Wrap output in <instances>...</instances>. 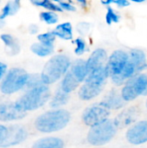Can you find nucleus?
Listing matches in <instances>:
<instances>
[{"instance_id": "9d476101", "label": "nucleus", "mask_w": 147, "mask_h": 148, "mask_svg": "<svg viewBox=\"0 0 147 148\" xmlns=\"http://www.w3.org/2000/svg\"><path fill=\"white\" fill-rule=\"evenodd\" d=\"M126 140L133 145H141L147 142V121L133 124L126 133Z\"/></svg>"}, {"instance_id": "f257e3e1", "label": "nucleus", "mask_w": 147, "mask_h": 148, "mask_svg": "<svg viewBox=\"0 0 147 148\" xmlns=\"http://www.w3.org/2000/svg\"><path fill=\"white\" fill-rule=\"evenodd\" d=\"M108 76L107 66L90 72L79 90V97L83 101H89L98 96L102 92Z\"/></svg>"}, {"instance_id": "f704fd0d", "label": "nucleus", "mask_w": 147, "mask_h": 148, "mask_svg": "<svg viewBox=\"0 0 147 148\" xmlns=\"http://www.w3.org/2000/svg\"><path fill=\"white\" fill-rule=\"evenodd\" d=\"M101 3L104 4V5H107V7L113 3V0H107V1H101Z\"/></svg>"}, {"instance_id": "39448f33", "label": "nucleus", "mask_w": 147, "mask_h": 148, "mask_svg": "<svg viewBox=\"0 0 147 148\" xmlns=\"http://www.w3.org/2000/svg\"><path fill=\"white\" fill-rule=\"evenodd\" d=\"M117 127L114 125V122L111 120H107L106 121L91 127L88 134V141L89 144L101 147L103 146L109 141L116 134Z\"/></svg>"}, {"instance_id": "72a5a7b5", "label": "nucleus", "mask_w": 147, "mask_h": 148, "mask_svg": "<svg viewBox=\"0 0 147 148\" xmlns=\"http://www.w3.org/2000/svg\"><path fill=\"white\" fill-rule=\"evenodd\" d=\"M77 3H78L81 7H86V6H87V4H88V3H87V1H86V0H78V1H77Z\"/></svg>"}, {"instance_id": "c85d7f7f", "label": "nucleus", "mask_w": 147, "mask_h": 148, "mask_svg": "<svg viewBox=\"0 0 147 148\" xmlns=\"http://www.w3.org/2000/svg\"><path fill=\"white\" fill-rule=\"evenodd\" d=\"M57 3L59 4V6L65 10L68 11H75V5L72 4V2H62V1H58Z\"/></svg>"}, {"instance_id": "4be33fe9", "label": "nucleus", "mask_w": 147, "mask_h": 148, "mask_svg": "<svg viewBox=\"0 0 147 148\" xmlns=\"http://www.w3.org/2000/svg\"><path fill=\"white\" fill-rule=\"evenodd\" d=\"M20 8V2L19 1H11L9 2L3 9L2 10V14H1V18L3 19L8 16L10 15H14L15 13H16V11L19 10Z\"/></svg>"}, {"instance_id": "0eeeda50", "label": "nucleus", "mask_w": 147, "mask_h": 148, "mask_svg": "<svg viewBox=\"0 0 147 148\" xmlns=\"http://www.w3.org/2000/svg\"><path fill=\"white\" fill-rule=\"evenodd\" d=\"M146 88L147 75L140 74L126 82L121 90V95L125 101H131L139 95H145Z\"/></svg>"}, {"instance_id": "393cba45", "label": "nucleus", "mask_w": 147, "mask_h": 148, "mask_svg": "<svg viewBox=\"0 0 147 148\" xmlns=\"http://www.w3.org/2000/svg\"><path fill=\"white\" fill-rule=\"evenodd\" d=\"M120 20V15L110 6L107 7V11L106 14V22L107 24H112L113 23H119Z\"/></svg>"}, {"instance_id": "c756f323", "label": "nucleus", "mask_w": 147, "mask_h": 148, "mask_svg": "<svg viewBox=\"0 0 147 148\" xmlns=\"http://www.w3.org/2000/svg\"><path fill=\"white\" fill-rule=\"evenodd\" d=\"M8 133V127L0 125V147H3V145L6 140Z\"/></svg>"}, {"instance_id": "cd10ccee", "label": "nucleus", "mask_w": 147, "mask_h": 148, "mask_svg": "<svg viewBox=\"0 0 147 148\" xmlns=\"http://www.w3.org/2000/svg\"><path fill=\"white\" fill-rule=\"evenodd\" d=\"M90 29V24L88 23H80L77 25V30L81 35H86Z\"/></svg>"}, {"instance_id": "20e7f679", "label": "nucleus", "mask_w": 147, "mask_h": 148, "mask_svg": "<svg viewBox=\"0 0 147 148\" xmlns=\"http://www.w3.org/2000/svg\"><path fill=\"white\" fill-rule=\"evenodd\" d=\"M49 88L42 84L40 86L32 88L25 95H23L15 104L23 112L31 111L42 107L49 99Z\"/></svg>"}, {"instance_id": "9b49d317", "label": "nucleus", "mask_w": 147, "mask_h": 148, "mask_svg": "<svg viewBox=\"0 0 147 148\" xmlns=\"http://www.w3.org/2000/svg\"><path fill=\"white\" fill-rule=\"evenodd\" d=\"M139 114V110L136 107H132L122 111L113 121L115 127L117 128H125L131 126L137 120Z\"/></svg>"}, {"instance_id": "7c9ffc66", "label": "nucleus", "mask_w": 147, "mask_h": 148, "mask_svg": "<svg viewBox=\"0 0 147 148\" xmlns=\"http://www.w3.org/2000/svg\"><path fill=\"white\" fill-rule=\"evenodd\" d=\"M113 3L118 5L120 8L126 7V6L130 5V2L127 0H113Z\"/></svg>"}, {"instance_id": "b1692460", "label": "nucleus", "mask_w": 147, "mask_h": 148, "mask_svg": "<svg viewBox=\"0 0 147 148\" xmlns=\"http://www.w3.org/2000/svg\"><path fill=\"white\" fill-rule=\"evenodd\" d=\"M40 17L43 22H45L48 24H54V23H56L58 21L57 14L55 12H53V11L42 12L40 14Z\"/></svg>"}, {"instance_id": "dca6fc26", "label": "nucleus", "mask_w": 147, "mask_h": 148, "mask_svg": "<svg viewBox=\"0 0 147 148\" xmlns=\"http://www.w3.org/2000/svg\"><path fill=\"white\" fill-rule=\"evenodd\" d=\"M101 102L110 110L121 108L122 107H124L126 101L122 98L121 94L120 95L116 90H112L106 95Z\"/></svg>"}, {"instance_id": "4c0bfd02", "label": "nucleus", "mask_w": 147, "mask_h": 148, "mask_svg": "<svg viewBox=\"0 0 147 148\" xmlns=\"http://www.w3.org/2000/svg\"><path fill=\"white\" fill-rule=\"evenodd\" d=\"M145 95H147V88H146V93H145Z\"/></svg>"}, {"instance_id": "6e6552de", "label": "nucleus", "mask_w": 147, "mask_h": 148, "mask_svg": "<svg viewBox=\"0 0 147 148\" xmlns=\"http://www.w3.org/2000/svg\"><path fill=\"white\" fill-rule=\"evenodd\" d=\"M109 114V109L101 102L88 107L82 114V121L87 126L93 127L108 120Z\"/></svg>"}, {"instance_id": "2eb2a0df", "label": "nucleus", "mask_w": 147, "mask_h": 148, "mask_svg": "<svg viewBox=\"0 0 147 148\" xmlns=\"http://www.w3.org/2000/svg\"><path fill=\"white\" fill-rule=\"evenodd\" d=\"M107 59V55L105 49H95L87 61V66L89 73L97 69L104 67Z\"/></svg>"}, {"instance_id": "a211bd4d", "label": "nucleus", "mask_w": 147, "mask_h": 148, "mask_svg": "<svg viewBox=\"0 0 147 148\" xmlns=\"http://www.w3.org/2000/svg\"><path fill=\"white\" fill-rule=\"evenodd\" d=\"M53 32L55 36L64 40H71L73 38V28L70 23H63L57 25Z\"/></svg>"}, {"instance_id": "473e14b6", "label": "nucleus", "mask_w": 147, "mask_h": 148, "mask_svg": "<svg viewBox=\"0 0 147 148\" xmlns=\"http://www.w3.org/2000/svg\"><path fill=\"white\" fill-rule=\"evenodd\" d=\"M29 32H30L31 34H36V33H37V31H38V27H37L36 24H32V25L29 26Z\"/></svg>"}, {"instance_id": "1a4fd4ad", "label": "nucleus", "mask_w": 147, "mask_h": 148, "mask_svg": "<svg viewBox=\"0 0 147 148\" xmlns=\"http://www.w3.org/2000/svg\"><path fill=\"white\" fill-rule=\"evenodd\" d=\"M129 61V54L123 50H115L108 58L107 69L112 80L119 77Z\"/></svg>"}, {"instance_id": "f03ea898", "label": "nucleus", "mask_w": 147, "mask_h": 148, "mask_svg": "<svg viewBox=\"0 0 147 148\" xmlns=\"http://www.w3.org/2000/svg\"><path fill=\"white\" fill-rule=\"evenodd\" d=\"M70 121V114L63 109L49 111L40 115L36 122V128L42 133H53L63 129Z\"/></svg>"}, {"instance_id": "58836bf2", "label": "nucleus", "mask_w": 147, "mask_h": 148, "mask_svg": "<svg viewBox=\"0 0 147 148\" xmlns=\"http://www.w3.org/2000/svg\"><path fill=\"white\" fill-rule=\"evenodd\" d=\"M146 104H147V103H146Z\"/></svg>"}, {"instance_id": "bb28decb", "label": "nucleus", "mask_w": 147, "mask_h": 148, "mask_svg": "<svg viewBox=\"0 0 147 148\" xmlns=\"http://www.w3.org/2000/svg\"><path fill=\"white\" fill-rule=\"evenodd\" d=\"M75 43L76 45L75 47V54L77 55H82L86 52L87 50V44H86V42L82 39V38H77L75 41Z\"/></svg>"}, {"instance_id": "412c9836", "label": "nucleus", "mask_w": 147, "mask_h": 148, "mask_svg": "<svg viewBox=\"0 0 147 148\" xmlns=\"http://www.w3.org/2000/svg\"><path fill=\"white\" fill-rule=\"evenodd\" d=\"M33 4L40 7H43L49 11H53V12H57V11H62V9L59 6V4L56 3H53L49 0H36L31 2Z\"/></svg>"}, {"instance_id": "c9c22d12", "label": "nucleus", "mask_w": 147, "mask_h": 148, "mask_svg": "<svg viewBox=\"0 0 147 148\" xmlns=\"http://www.w3.org/2000/svg\"><path fill=\"white\" fill-rule=\"evenodd\" d=\"M133 2H134V3H143L144 0H133Z\"/></svg>"}, {"instance_id": "ddd939ff", "label": "nucleus", "mask_w": 147, "mask_h": 148, "mask_svg": "<svg viewBox=\"0 0 147 148\" xmlns=\"http://www.w3.org/2000/svg\"><path fill=\"white\" fill-rule=\"evenodd\" d=\"M26 138H27V132L24 128L18 126L9 127L7 137L3 145V147H8L10 146L17 145L23 142Z\"/></svg>"}, {"instance_id": "5701e85b", "label": "nucleus", "mask_w": 147, "mask_h": 148, "mask_svg": "<svg viewBox=\"0 0 147 148\" xmlns=\"http://www.w3.org/2000/svg\"><path fill=\"white\" fill-rule=\"evenodd\" d=\"M1 39L2 41L4 42V44H6V46H8L10 49H11V53L16 55V53H18L19 51V45L16 42V41L10 35L8 34H3L1 36Z\"/></svg>"}, {"instance_id": "2f4dec72", "label": "nucleus", "mask_w": 147, "mask_h": 148, "mask_svg": "<svg viewBox=\"0 0 147 148\" xmlns=\"http://www.w3.org/2000/svg\"><path fill=\"white\" fill-rule=\"evenodd\" d=\"M6 65L3 64V63H1L0 62V79L3 77V75H4L5 71H6Z\"/></svg>"}, {"instance_id": "f8f14e48", "label": "nucleus", "mask_w": 147, "mask_h": 148, "mask_svg": "<svg viewBox=\"0 0 147 148\" xmlns=\"http://www.w3.org/2000/svg\"><path fill=\"white\" fill-rule=\"evenodd\" d=\"M26 115L25 112L20 110L14 103L0 104V121H10L23 119Z\"/></svg>"}, {"instance_id": "aec40b11", "label": "nucleus", "mask_w": 147, "mask_h": 148, "mask_svg": "<svg viewBox=\"0 0 147 148\" xmlns=\"http://www.w3.org/2000/svg\"><path fill=\"white\" fill-rule=\"evenodd\" d=\"M68 101V94L65 93L61 88L58 89V91L55 93V96L53 97L51 102H50V106L52 108H60L63 105H65Z\"/></svg>"}, {"instance_id": "e433bc0d", "label": "nucleus", "mask_w": 147, "mask_h": 148, "mask_svg": "<svg viewBox=\"0 0 147 148\" xmlns=\"http://www.w3.org/2000/svg\"><path fill=\"white\" fill-rule=\"evenodd\" d=\"M2 20H3V19H2V18H1V16H0V27L3 25V21H2Z\"/></svg>"}, {"instance_id": "4468645a", "label": "nucleus", "mask_w": 147, "mask_h": 148, "mask_svg": "<svg viewBox=\"0 0 147 148\" xmlns=\"http://www.w3.org/2000/svg\"><path fill=\"white\" fill-rule=\"evenodd\" d=\"M68 73L72 76V78L77 82L79 84L84 82L88 76L89 71L88 69L87 62L82 59L76 60L72 65Z\"/></svg>"}, {"instance_id": "7ed1b4c3", "label": "nucleus", "mask_w": 147, "mask_h": 148, "mask_svg": "<svg viewBox=\"0 0 147 148\" xmlns=\"http://www.w3.org/2000/svg\"><path fill=\"white\" fill-rule=\"evenodd\" d=\"M71 62L69 58L64 55H57L51 57L41 75L43 84H52L61 79L69 70Z\"/></svg>"}, {"instance_id": "423d86ee", "label": "nucleus", "mask_w": 147, "mask_h": 148, "mask_svg": "<svg viewBox=\"0 0 147 148\" xmlns=\"http://www.w3.org/2000/svg\"><path fill=\"white\" fill-rule=\"evenodd\" d=\"M29 75L22 69H11L0 85V89L3 94H13L23 88L29 81Z\"/></svg>"}, {"instance_id": "a878e982", "label": "nucleus", "mask_w": 147, "mask_h": 148, "mask_svg": "<svg viewBox=\"0 0 147 148\" xmlns=\"http://www.w3.org/2000/svg\"><path fill=\"white\" fill-rule=\"evenodd\" d=\"M38 40L40 41V42L47 44V45H53L55 40V35L54 34V32H47V33H43L37 36Z\"/></svg>"}, {"instance_id": "f3484780", "label": "nucleus", "mask_w": 147, "mask_h": 148, "mask_svg": "<svg viewBox=\"0 0 147 148\" xmlns=\"http://www.w3.org/2000/svg\"><path fill=\"white\" fill-rule=\"evenodd\" d=\"M63 141L55 137H48L37 140L32 148H63Z\"/></svg>"}, {"instance_id": "6ab92c4d", "label": "nucleus", "mask_w": 147, "mask_h": 148, "mask_svg": "<svg viewBox=\"0 0 147 148\" xmlns=\"http://www.w3.org/2000/svg\"><path fill=\"white\" fill-rule=\"evenodd\" d=\"M31 50L36 55L43 57V56H49L50 54H52V52L54 50V46L47 45V44H44L42 42H36L31 46Z\"/></svg>"}]
</instances>
